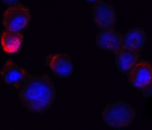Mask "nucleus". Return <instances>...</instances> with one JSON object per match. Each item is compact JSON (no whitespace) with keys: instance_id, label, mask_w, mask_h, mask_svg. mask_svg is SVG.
Masks as SVG:
<instances>
[{"instance_id":"nucleus-1","label":"nucleus","mask_w":152,"mask_h":130,"mask_svg":"<svg viewBox=\"0 0 152 130\" xmlns=\"http://www.w3.org/2000/svg\"><path fill=\"white\" fill-rule=\"evenodd\" d=\"M56 96L53 82L47 73L30 75L18 94L23 107L36 114L45 113L52 107Z\"/></svg>"},{"instance_id":"nucleus-2","label":"nucleus","mask_w":152,"mask_h":130,"mask_svg":"<svg viewBox=\"0 0 152 130\" xmlns=\"http://www.w3.org/2000/svg\"><path fill=\"white\" fill-rule=\"evenodd\" d=\"M135 110L131 104L124 101L108 104L102 112V117L107 127L121 130L131 126L135 117Z\"/></svg>"},{"instance_id":"nucleus-3","label":"nucleus","mask_w":152,"mask_h":130,"mask_svg":"<svg viewBox=\"0 0 152 130\" xmlns=\"http://www.w3.org/2000/svg\"><path fill=\"white\" fill-rule=\"evenodd\" d=\"M31 21V12L29 7L20 1L8 6L2 13L3 29L12 32H23L28 28Z\"/></svg>"},{"instance_id":"nucleus-4","label":"nucleus","mask_w":152,"mask_h":130,"mask_svg":"<svg viewBox=\"0 0 152 130\" xmlns=\"http://www.w3.org/2000/svg\"><path fill=\"white\" fill-rule=\"evenodd\" d=\"M127 77L133 88L143 92L152 83V63L141 58Z\"/></svg>"},{"instance_id":"nucleus-5","label":"nucleus","mask_w":152,"mask_h":130,"mask_svg":"<svg viewBox=\"0 0 152 130\" xmlns=\"http://www.w3.org/2000/svg\"><path fill=\"white\" fill-rule=\"evenodd\" d=\"M92 11L94 23L100 31L115 29L117 15L112 5L97 0Z\"/></svg>"},{"instance_id":"nucleus-6","label":"nucleus","mask_w":152,"mask_h":130,"mask_svg":"<svg viewBox=\"0 0 152 130\" xmlns=\"http://www.w3.org/2000/svg\"><path fill=\"white\" fill-rule=\"evenodd\" d=\"M45 65L50 68L54 76L66 79L72 76L75 66L68 53H50L45 57Z\"/></svg>"},{"instance_id":"nucleus-7","label":"nucleus","mask_w":152,"mask_h":130,"mask_svg":"<svg viewBox=\"0 0 152 130\" xmlns=\"http://www.w3.org/2000/svg\"><path fill=\"white\" fill-rule=\"evenodd\" d=\"M29 72L18 66L14 60L9 59L0 70V75L6 85L14 87L16 89H21L30 76Z\"/></svg>"},{"instance_id":"nucleus-8","label":"nucleus","mask_w":152,"mask_h":130,"mask_svg":"<svg viewBox=\"0 0 152 130\" xmlns=\"http://www.w3.org/2000/svg\"><path fill=\"white\" fill-rule=\"evenodd\" d=\"M95 44L100 50L116 56L123 47V34L115 29L100 31L96 36Z\"/></svg>"},{"instance_id":"nucleus-9","label":"nucleus","mask_w":152,"mask_h":130,"mask_svg":"<svg viewBox=\"0 0 152 130\" xmlns=\"http://www.w3.org/2000/svg\"><path fill=\"white\" fill-rule=\"evenodd\" d=\"M24 43V33L12 32L3 29L0 34V46L5 55L10 56L18 55L22 50Z\"/></svg>"},{"instance_id":"nucleus-10","label":"nucleus","mask_w":152,"mask_h":130,"mask_svg":"<svg viewBox=\"0 0 152 130\" xmlns=\"http://www.w3.org/2000/svg\"><path fill=\"white\" fill-rule=\"evenodd\" d=\"M141 58V53L123 47L115 56V65L119 72L127 75Z\"/></svg>"},{"instance_id":"nucleus-11","label":"nucleus","mask_w":152,"mask_h":130,"mask_svg":"<svg viewBox=\"0 0 152 130\" xmlns=\"http://www.w3.org/2000/svg\"><path fill=\"white\" fill-rule=\"evenodd\" d=\"M147 39V34L143 28H133L123 34V47L141 53Z\"/></svg>"},{"instance_id":"nucleus-12","label":"nucleus","mask_w":152,"mask_h":130,"mask_svg":"<svg viewBox=\"0 0 152 130\" xmlns=\"http://www.w3.org/2000/svg\"><path fill=\"white\" fill-rule=\"evenodd\" d=\"M142 94H143V96L145 98H147V97H150V96H152V83L146 90L142 92Z\"/></svg>"},{"instance_id":"nucleus-13","label":"nucleus","mask_w":152,"mask_h":130,"mask_svg":"<svg viewBox=\"0 0 152 130\" xmlns=\"http://www.w3.org/2000/svg\"><path fill=\"white\" fill-rule=\"evenodd\" d=\"M1 2H2L3 4H5V5H8V6H10V5H14V4L18 2L19 0H16V1H15V0H12V1H7V0H2Z\"/></svg>"},{"instance_id":"nucleus-14","label":"nucleus","mask_w":152,"mask_h":130,"mask_svg":"<svg viewBox=\"0 0 152 130\" xmlns=\"http://www.w3.org/2000/svg\"><path fill=\"white\" fill-rule=\"evenodd\" d=\"M11 130H12V129H11Z\"/></svg>"}]
</instances>
